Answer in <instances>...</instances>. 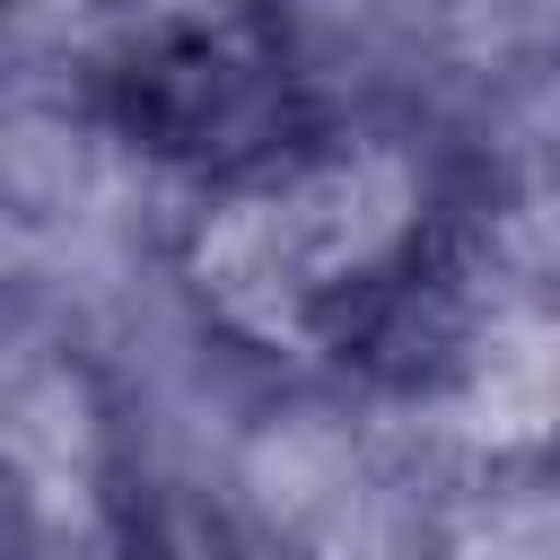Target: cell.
<instances>
[{"label":"cell","instance_id":"obj_1","mask_svg":"<svg viewBox=\"0 0 560 560\" xmlns=\"http://www.w3.org/2000/svg\"><path fill=\"white\" fill-rule=\"evenodd\" d=\"M271 184H280V201L306 236V262H315L332 315H341L350 289L376 298L402 271V254L429 236V210H438L429 166L385 131H324V149L289 158Z\"/></svg>","mask_w":560,"mask_h":560},{"label":"cell","instance_id":"obj_2","mask_svg":"<svg viewBox=\"0 0 560 560\" xmlns=\"http://www.w3.org/2000/svg\"><path fill=\"white\" fill-rule=\"evenodd\" d=\"M184 280L192 298L210 306V324L245 350H271V359H332V298L306 262V236L280 201L271 175L254 184H228L201 219V236L184 245Z\"/></svg>","mask_w":560,"mask_h":560},{"label":"cell","instance_id":"obj_3","mask_svg":"<svg viewBox=\"0 0 560 560\" xmlns=\"http://www.w3.org/2000/svg\"><path fill=\"white\" fill-rule=\"evenodd\" d=\"M0 455L18 508H88L114 490V385L88 359H52L0 385Z\"/></svg>","mask_w":560,"mask_h":560},{"label":"cell","instance_id":"obj_4","mask_svg":"<svg viewBox=\"0 0 560 560\" xmlns=\"http://www.w3.org/2000/svg\"><path fill=\"white\" fill-rule=\"evenodd\" d=\"M446 394H455V411L490 464L560 455V306L490 315Z\"/></svg>","mask_w":560,"mask_h":560},{"label":"cell","instance_id":"obj_5","mask_svg":"<svg viewBox=\"0 0 560 560\" xmlns=\"http://www.w3.org/2000/svg\"><path fill=\"white\" fill-rule=\"evenodd\" d=\"M96 140H105V114L18 105L0 131V201L18 219H79L96 192Z\"/></svg>","mask_w":560,"mask_h":560},{"label":"cell","instance_id":"obj_6","mask_svg":"<svg viewBox=\"0 0 560 560\" xmlns=\"http://www.w3.org/2000/svg\"><path fill=\"white\" fill-rule=\"evenodd\" d=\"M455 560H560V464H499L455 525Z\"/></svg>","mask_w":560,"mask_h":560}]
</instances>
